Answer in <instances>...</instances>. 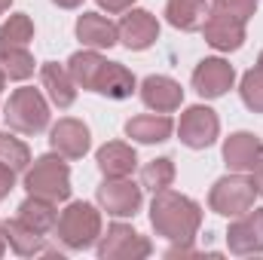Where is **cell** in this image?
<instances>
[{"label":"cell","mask_w":263,"mask_h":260,"mask_svg":"<svg viewBox=\"0 0 263 260\" xmlns=\"http://www.w3.org/2000/svg\"><path fill=\"white\" fill-rule=\"evenodd\" d=\"M101 260H141L153 254V245L147 236H141L138 230H132L129 224H110L107 233H101L98 245H95Z\"/></svg>","instance_id":"8992f818"},{"label":"cell","mask_w":263,"mask_h":260,"mask_svg":"<svg viewBox=\"0 0 263 260\" xmlns=\"http://www.w3.org/2000/svg\"><path fill=\"white\" fill-rule=\"evenodd\" d=\"M3 230H6V245L18 257H37V254L46 251V236L37 233L34 227H28L25 220H18V217L3 220Z\"/></svg>","instance_id":"44dd1931"},{"label":"cell","mask_w":263,"mask_h":260,"mask_svg":"<svg viewBox=\"0 0 263 260\" xmlns=\"http://www.w3.org/2000/svg\"><path fill=\"white\" fill-rule=\"evenodd\" d=\"M208 3L205 0H165V18L172 28L178 31H202L205 15H208Z\"/></svg>","instance_id":"603a6c76"},{"label":"cell","mask_w":263,"mask_h":260,"mask_svg":"<svg viewBox=\"0 0 263 260\" xmlns=\"http://www.w3.org/2000/svg\"><path fill=\"white\" fill-rule=\"evenodd\" d=\"M3 86H6V73H3V67H0V95H3Z\"/></svg>","instance_id":"8d00e7d4"},{"label":"cell","mask_w":263,"mask_h":260,"mask_svg":"<svg viewBox=\"0 0 263 260\" xmlns=\"http://www.w3.org/2000/svg\"><path fill=\"white\" fill-rule=\"evenodd\" d=\"M77 40L89 49H110L120 43V31L101 12H83L77 18Z\"/></svg>","instance_id":"2e32d148"},{"label":"cell","mask_w":263,"mask_h":260,"mask_svg":"<svg viewBox=\"0 0 263 260\" xmlns=\"http://www.w3.org/2000/svg\"><path fill=\"white\" fill-rule=\"evenodd\" d=\"M220 135V120L211 107L205 104H193L181 114V123H178V138L184 147L190 150H205L217 141Z\"/></svg>","instance_id":"ba28073f"},{"label":"cell","mask_w":263,"mask_h":260,"mask_svg":"<svg viewBox=\"0 0 263 260\" xmlns=\"http://www.w3.org/2000/svg\"><path fill=\"white\" fill-rule=\"evenodd\" d=\"M202 34H205V43L217 52H236L245 46V22L227 12H217V9H208Z\"/></svg>","instance_id":"8fae6325"},{"label":"cell","mask_w":263,"mask_h":260,"mask_svg":"<svg viewBox=\"0 0 263 260\" xmlns=\"http://www.w3.org/2000/svg\"><path fill=\"white\" fill-rule=\"evenodd\" d=\"M95 199L114 217H135L144 205V187L132 178H104L95 190Z\"/></svg>","instance_id":"52a82bcc"},{"label":"cell","mask_w":263,"mask_h":260,"mask_svg":"<svg viewBox=\"0 0 263 260\" xmlns=\"http://www.w3.org/2000/svg\"><path fill=\"white\" fill-rule=\"evenodd\" d=\"M251 181H254V187H257V196H263V159L254 165V172H251Z\"/></svg>","instance_id":"d6a6232c"},{"label":"cell","mask_w":263,"mask_h":260,"mask_svg":"<svg viewBox=\"0 0 263 260\" xmlns=\"http://www.w3.org/2000/svg\"><path fill=\"white\" fill-rule=\"evenodd\" d=\"M104 65H107V59H101L98 49H80V52H73V55L67 59V73H70V80L77 83V89L95 92Z\"/></svg>","instance_id":"7402d4cb"},{"label":"cell","mask_w":263,"mask_h":260,"mask_svg":"<svg viewBox=\"0 0 263 260\" xmlns=\"http://www.w3.org/2000/svg\"><path fill=\"white\" fill-rule=\"evenodd\" d=\"M52 233L67 251H86L101 239V211L92 202H70L59 214Z\"/></svg>","instance_id":"7a4b0ae2"},{"label":"cell","mask_w":263,"mask_h":260,"mask_svg":"<svg viewBox=\"0 0 263 260\" xmlns=\"http://www.w3.org/2000/svg\"><path fill=\"white\" fill-rule=\"evenodd\" d=\"M3 251H6V230H3V220H0V257H3Z\"/></svg>","instance_id":"e575fe53"},{"label":"cell","mask_w":263,"mask_h":260,"mask_svg":"<svg viewBox=\"0 0 263 260\" xmlns=\"http://www.w3.org/2000/svg\"><path fill=\"white\" fill-rule=\"evenodd\" d=\"M49 147L55 153H62L65 159H83L92 147V135L89 126L83 120H73V117H62L52 129H49Z\"/></svg>","instance_id":"4fadbf2b"},{"label":"cell","mask_w":263,"mask_h":260,"mask_svg":"<svg viewBox=\"0 0 263 260\" xmlns=\"http://www.w3.org/2000/svg\"><path fill=\"white\" fill-rule=\"evenodd\" d=\"M52 3H55V6H62V9H77L83 0H52Z\"/></svg>","instance_id":"836d02e7"},{"label":"cell","mask_w":263,"mask_h":260,"mask_svg":"<svg viewBox=\"0 0 263 260\" xmlns=\"http://www.w3.org/2000/svg\"><path fill=\"white\" fill-rule=\"evenodd\" d=\"M211 9L227 12V15H233V18H239V22L248 25V18L257 12V0H214Z\"/></svg>","instance_id":"f546056e"},{"label":"cell","mask_w":263,"mask_h":260,"mask_svg":"<svg viewBox=\"0 0 263 260\" xmlns=\"http://www.w3.org/2000/svg\"><path fill=\"white\" fill-rule=\"evenodd\" d=\"M34 40V22L28 12H15L3 22L0 28V43H9V46H28Z\"/></svg>","instance_id":"83f0119b"},{"label":"cell","mask_w":263,"mask_h":260,"mask_svg":"<svg viewBox=\"0 0 263 260\" xmlns=\"http://www.w3.org/2000/svg\"><path fill=\"white\" fill-rule=\"evenodd\" d=\"M18 220H25L28 227H34L37 233H52L55 230V220H59V208H55V202H49V199H40V196H28L22 205H18V214H15Z\"/></svg>","instance_id":"cb8c5ba5"},{"label":"cell","mask_w":263,"mask_h":260,"mask_svg":"<svg viewBox=\"0 0 263 260\" xmlns=\"http://www.w3.org/2000/svg\"><path fill=\"white\" fill-rule=\"evenodd\" d=\"M227 248L236 257L263 254V208H251L242 217H233L227 230Z\"/></svg>","instance_id":"9c48e42d"},{"label":"cell","mask_w":263,"mask_h":260,"mask_svg":"<svg viewBox=\"0 0 263 260\" xmlns=\"http://www.w3.org/2000/svg\"><path fill=\"white\" fill-rule=\"evenodd\" d=\"M117 31H120V43L126 49H132V52H144V49H150L159 40V22H156V15L147 12V9H135V6L126 9V15L120 18Z\"/></svg>","instance_id":"30bf717a"},{"label":"cell","mask_w":263,"mask_h":260,"mask_svg":"<svg viewBox=\"0 0 263 260\" xmlns=\"http://www.w3.org/2000/svg\"><path fill=\"white\" fill-rule=\"evenodd\" d=\"M172 184H175V162L168 156L144 162V169H141V187L144 190L159 193V190H168Z\"/></svg>","instance_id":"484cf974"},{"label":"cell","mask_w":263,"mask_h":260,"mask_svg":"<svg viewBox=\"0 0 263 260\" xmlns=\"http://www.w3.org/2000/svg\"><path fill=\"white\" fill-rule=\"evenodd\" d=\"M239 95H242V101H245V107L251 114H263V70L260 67H251V70L242 73Z\"/></svg>","instance_id":"f1b7e54d"},{"label":"cell","mask_w":263,"mask_h":260,"mask_svg":"<svg viewBox=\"0 0 263 260\" xmlns=\"http://www.w3.org/2000/svg\"><path fill=\"white\" fill-rule=\"evenodd\" d=\"M107 15H120V12H126V9H132L135 6V0H95Z\"/></svg>","instance_id":"1f68e13d"},{"label":"cell","mask_w":263,"mask_h":260,"mask_svg":"<svg viewBox=\"0 0 263 260\" xmlns=\"http://www.w3.org/2000/svg\"><path fill=\"white\" fill-rule=\"evenodd\" d=\"M260 159H263V141L254 132H233L223 141V162H227L230 172L251 175Z\"/></svg>","instance_id":"5bb4252c"},{"label":"cell","mask_w":263,"mask_h":260,"mask_svg":"<svg viewBox=\"0 0 263 260\" xmlns=\"http://www.w3.org/2000/svg\"><path fill=\"white\" fill-rule=\"evenodd\" d=\"M95 162H98L104 178H129L138 169V153L126 141H107L104 147H98Z\"/></svg>","instance_id":"e0dca14e"},{"label":"cell","mask_w":263,"mask_h":260,"mask_svg":"<svg viewBox=\"0 0 263 260\" xmlns=\"http://www.w3.org/2000/svg\"><path fill=\"white\" fill-rule=\"evenodd\" d=\"M135 89H138L135 73H132L126 65H120V62H107L104 70H101V77H98V86H95V92L104 95V98H110V101L132 98Z\"/></svg>","instance_id":"ffe728a7"},{"label":"cell","mask_w":263,"mask_h":260,"mask_svg":"<svg viewBox=\"0 0 263 260\" xmlns=\"http://www.w3.org/2000/svg\"><path fill=\"white\" fill-rule=\"evenodd\" d=\"M141 101H144V107H150L156 114H172L184 104V89L178 80H172L165 73H150L141 83Z\"/></svg>","instance_id":"9a60e30c"},{"label":"cell","mask_w":263,"mask_h":260,"mask_svg":"<svg viewBox=\"0 0 263 260\" xmlns=\"http://www.w3.org/2000/svg\"><path fill=\"white\" fill-rule=\"evenodd\" d=\"M0 162L9 165L15 175L28 172V165H31V150H28V144H25L22 138L9 135V132H0Z\"/></svg>","instance_id":"4316f807"},{"label":"cell","mask_w":263,"mask_h":260,"mask_svg":"<svg viewBox=\"0 0 263 260\" xmlns=\"http://www.w3.org/2000/svg\"><path fill=\"white\" fill-rule=\"evenodd\" d=\"M175 132V123L168 114H141L126 123V135L138 144H162Z\"/></svg>","instance_id":"d6986e66"},{"label":"cell","mask_w":263,"mask_h":260,"mask_svg":"<svg viewBox=\"0 0 263 260\" xmlns=\"http://www.w3.org/2000/svg\"><path fill=\"white\" fill-rule=\"evenodd\" d=\"M25 190L28 196H40L49 202H67L70 199V169L62 153H43L37 156L25 172Z\"/></svg>","instance_id":"3957f363"},{"label":"cell","mask_w":263,"mask_h":260,"mask_svg":"<svg viewBox=\"0 0 263 260\" xmlns=\"http://www.w3.org/2000/svg\"><path fill=\"white\" fill-rule=\"evenodd\" d=\"M40 83H43L49 101H52L59 110H67V107L77 101V83L70 80L67 67H62L59 62H43V65H40Z\"/></svg>","instance_id":"ac0fdd59"},{"label":"cell","mask_w":263,"mask_h":260,"mask_svg":"<svg viewBox=\"0 0 263 260\" xmlns=\"http://www.w3.org/2000/svg\"><path fill=\"white\" fill-rule=\"evenodd\" d=\"M254 199H257L254 181L242 172H233V175H223L220 181H214V187L208 193V208L220 217H242L245 211L254 208Z\"/></svg>","instance_id":"5b68a950"},{"label":"cell","mask_w":263,"mask_h":260,"mask_svg":"<svg viewBox=\"0 0 263 260\" xmlns=\"http://www.w3.org/2000/svg\"><path fill=\"white\" fill-rule=\"evenodd\" d=\"M233 83H236V67L217 55L202 59L193 70V89L202 98H220L233 89Z\"/></svg>","instance_id":"7c38bea8"},{"label":"cell","mask_w":263,"mask_h":260,"mask_svg":"<svg viewBox=\"0 0 263 260\" xmlns=\"http://www.w3.org/2000/svg\"><path fill=\"white\" fill-rule=\"evenodd\" d=\"M257 67H260V70H263V52H260V55H257Z\"/></svg>","instance_id":"74e56055"},{"label":"cell","mask_w":263,"mask_h":260,"mask_svg":"<svg viewBox=\"0 0 263 260\" xmlns=\"http://www.w3.org/2000/svg\"><path fill=\"white\" fill-rule=\"evenodd\" d=\"M3 120L18 135H40L49 126V101L43 98L40 89L22 86L9 95V101L3 107Z\"/></svg>","instance_id":"277c9868"},{"label":"cell","mask_w":263,"mask_h":260,"mask_svg":"<svg viewBox=\"0 0 263 260\" xmlns=\"http://www.w3.org/2000/svg\"><path fill=\"white\" fill-rule=\"evenodd\" d=\"M9 6H12V0H0V15H3V12H6Z\"/></svg>","instance_id":"d590c367"},{"label":"cell","mask_w":263,"mask_h":260,"mask_svg":"<svg viewBox=\"0 0 263 260\" xmlns=\"http://www.w3.org/2000/svg\"><path fill=\"white\" fill-rule=\"evenodd\" d=\"M12 190H15V172H12L9 165L0 162V202L12 193Z\"/></svg>","instance_id":"4dcf8cb0"},{"label":"cell","mask_w":263,"mask_h":260,"mask_svg":"<svg viewBox=\"0 0 263 260\" xmlns=\"http://www.w3.org/2000/svg\"><path fill=\"white\" fill-rule=\"evenodd\" d=\"M150 224H153L156 236L168 239L172 245H190L199 236V227H202V208H199L196 199L175 193L168 187V190L153 193Z\"/></svg>","instance_id":"6da1fadb"},{"label":"cell","mask_w":263,"mask_h":260,"mask_svg":"<svg viewBox=\"0 0 263 260\" xmlns=\"http://www.w3.org/2000/svg\"><path fill=\"white\" fill-rule=\"evenodd\" d=\"M0 67L9 80H28L34 73V55L28 52V46L0 43Z\"/></svg>","instance_id":"d4e9b609"}]
</instances>
